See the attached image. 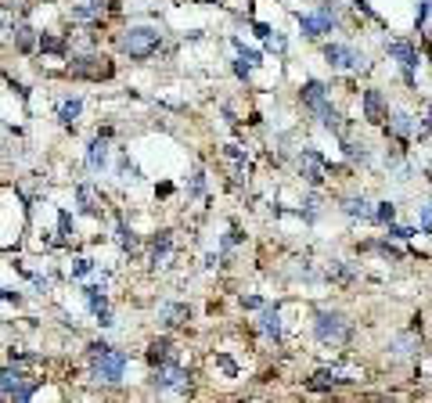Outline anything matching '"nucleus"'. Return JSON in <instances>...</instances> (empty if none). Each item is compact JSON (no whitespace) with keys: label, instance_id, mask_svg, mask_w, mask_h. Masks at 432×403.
<instances>
[{"label":"nucleus","instance_id":"obj_7","mask_svg":"<svg viewBox=\"0 0 432 403\" xmlns=\"http://www.w3.org/2000/svg\"><path fill=\"white\" fill-rule=\"evenodd\" d=\"M324 58H328L332 69H350V72H360L364 69V54L350 43H328L324 47Z\"/></svg>","mask_w":432,"mask_h":403},{"label":"nucleus","instance_id":"obj_27","mask_svg":"<svg viewBox=\"0 0 432 403\" xmlns=\"http://www.w3.org/2000/svg\"><path fill=\"white\" fill-rule=\"evenodd\" d=\"M58 242H62V245H65V242H72V216H69L65 209L58 213Z\"/></svg>","mask_w":432,"mask_h":403},{"label":"nucleus","instance_id":"obj_22","mask_svg":"<svg viewBox=\"0 0 432 403\" xmlns=\"http://www.w3.org/2000/svg\"><path fill=\"white\" fill-rule=\"evenodd\" d=\"M80 115H83V97H65L62 108H58L62 127H76V123H80Z\"/></svg>","mask_w":432,"mask_h":403},{"label":"nucleus","instance_id":"obj_12","mask_svg":"<svg viewBox=\"0 0 432 403\" xmlns=\"http://www.w3.org/2000/svg\"><path fill=\"white\" fill-rule=\"evenodd\" d=\"M108 155H112V148H108V134H97L90 144H87V169L101 173L108 166Z\"/></svg>","mask_w":432,"mask_h":403},{"label":"nucleus","instance_id":"obj_10","mask_svg":"<svg viewBox=\"0 0 432 403\" xmlns=\"http://www.w3.org/2000/svg\"><path fill=\"white\" fill-rule=\"evenodd\" d=\"M324 169H328V162H324L313 148H303V155H299V173H303V181H306L310 188H320V184H324Z\"/></svg>","mask_w":432,"mask_h":403},{"label":"nucleus","instance_id":"obj_35","mask_svg":"<svg viewBox=\"0 0 432 403\" xmlns=\"http://www.w3.org/2000/svg\"><path fill=\"white\" fill-rule=\"evenodd\" d=\"M0 303H22V296L11 292V288H0Z\"/></svg>","mask_w":432,"mask_h":403},{"label":"nucleus","instance_id":"obj_37","mask_svg":"<svg viewBox=\"0 0 432 403\" xmlns=\"http://www.w3.org/2000/svg\"><path fill=\"white\" fill-rule=\"evenodd\" d=\"M428 134H432V108H428V119L418 127V137H428Z\"/></svg>","mask_w":432,"mask_h":403},{"label":"nucleus","instance_id":"obj_32","mask_svg":"<svg viewBox=\"0 0 432 403\" xmlns=\"http://www.w3.org/2000/svg\"><path fill=\"white\" fill-rule=\"evenodd\" d=\"M90 270H94V263H90V259H76V267H72V277L80 281V277H87Z\"/></svg>","mask_w":432,"mask_h":403},{"label":"nucleus","instance_id":"obj_39","mask_svg":"<svg viewBox=\"0 0 432 403\" xmlns=\"http://www.w3.org/2000/svg\"><path fill=\"white\" fill-rule=\"evenodd\" d=\"M259 306H263L259 296H249V299H245V310H259Z\"/></svg>","mask_w":432,"mask_h":403},{"label":"nucleus","instance_id":"obj_16","mask_svg":"<svg viewBox=\"0 0 432 403\" xmlns=\"http://www.w3.org/2000/svg\"><path fill=\"white\" fill-rule=\"evenodd\" d=\"M299 101H303L310 112H317L324 101H328V87H324L320 80H306V83L299 87Z\"/></svg>","mask_w":432,"mask_h":403},{"label":"nucleus","instance_id":"obj_21","mask_svg":"<svg viewBox=\"0 0 432 403\" xmlns=\"http://www.w3.org/2000/svg\"><path fill=\"white\" fill-rule=\"evenodd\" d=\"M170 252H173V235H170V230H158V235L151 238V263L155 267H166Z\"/></svg>","mask_w":432,"mask_h":403},{"label":"nucleus","instance_id":"obj_31","mask_svg":"<svg viewBox=\"0 0 432 403\" xmlns=\"http://www.w3.org/2000/svg\"><path fill=\"white\" fill-rule=\"evenodd\" d=\"M202 191H205V177H202V169H195V177L188 184V195H202Z\"/></svg>","mask_w":432,"mask_h":403},{"label":"nucleus","instance_id":"obj_8","mask_svg":"<svg viewBox=\"0 0 432 403\" xmlns=\"http://www.w3.org/2000/svg\"><path fill=\"white\" fill-rule=\"evenodd\" d=\"M296 18H299V29H303L306 36H313V40L335 29V11H332L328 4H317V15H303V11H299Z\"/></svg>","mask_w":432,"mask_h":403},{"label":"nucleus","instance_id":"obj_36","mask_svg":"<svg viewBox=\"0 0 432 403\" xmlns=\"http://www.w3.org/2000/svg\"><path fill=\"white\" fill-rule=\"evenodd\" d=\"M249 62H245V58H238V62H234V72H238V80H249Z\"/></svg>","mask_w":432,"mask_h":403},{"label":"nucleus","instance_id":"obj_23","mask_svg":"<svg viewBox=\"0 0 432 403\" xmlns=\"http://www.w3.org/2000/svg\"><path fill=\"white\" fill-rule=\"evenodd\" d=\"M389 353H393V357H414V353H418V335H414V331H404L400 338L389 342Z\"/></svg>","mask_w":432,"mask_h":403},{"label":"nucleus","instance_id":"obj_2","mask_svg":"<svg viewBox=\"0 0 432 403\" xmlns=\"http://www.w3.org/2000/svg\"><path fill=\"white\" fill-rule=\"evenodd\" d=\"M43 385V378L29 375L26 364H0V396L4 399H15V403H26L36 396V389Z\"/></svg>","mask_w":432,"mask_h":403},{"label":"nucleus","instance_id":"obj_41","mask_svg":"<svg viewBox=\"0 0 432 403\" xmlns=\"http://www.w3.org/2000/svg\"><path fill=\"white\" fill-rule=\"evenodd\" d=\"M428 184H432V173H428Z\"/></svg>","mask_w":432,"mask_h":403},{"label":"nucleus","instance_id":"obj_6","mask_svg":"<svg viewBox=\"0 0 432 403\" xmlns=\"http://www.w3.org/2000/svg\"><path fill=\"white\" fill-rule=\"evenodd\" d=\"M148 385H151V392H184L188 389V371L177 360L173 364H158V367H151Z\"/></svg>","mask_w":432,"mask_h":403},{"label":"nucleus","instance_id":"obj_14","mask_svg":"<svg viewBox=\"0 0 432 403\" xmlns=\"http://www.w3.org/2000/svg\"><path fill=\"white\" fill-rule=\"evenodd\" d=\"M8 33H11V43H15L18 54H33V50H36V36H40V33H36L29 22H11Z\"/></svg>","mask_w":432,"mask_h":403},{"label":"nucleus","instance_id":"obj_28","mask_svg":"<svg viewBox=\"0 0 432 403\" xmlns=\"http://www.w3.org/2000/svg\"><path fill=\"white\" fill-rule=\"evenodd\" d=\"M342 151H346V155H350L353 162H357V158H360V162H367V158H371L367 144H353V141H342Z\"/></svg>","mask_w":432,"mask_h":403},{"label":"nucleus","instance_id":"obj_13","mask_svg":"<svg viewBox=\"0 0 432 403\" xmlns=\"http://www.w3.org/2000/svg\"><path fill=\"white\" fill-rule=\"evenodd\" d=\"M112 0H83V4H72V22H101Z\"/></svg>","mask_w":432,"mask_h":403},{"label":"nucleus","instance_id":"obj_38","mask_svg":"<svg viewBox=\"0 0 432 403\" xmlns=\"http://www.w3.org/2000/svg\"><path fill=\"white\" fill-rule=\"evenodd\" d=\"M252 29H256V36H259V40H266V36H270V26H263V22H256Z\"/></svg>","mask_w":432,"mask_h":403},{"label":"nucleus","instance_id":"obj_3","mask_svg":"<svg viewBox=\"0 0 432 403\" xmlns=\"http://www.w3.org/2000/svg\"><path fill=\"white\" fill-rule=\"evenodd\" d=\"M65 76L72 80H90V83H101V80H112L116 76V62L108 54H97V50H87V54H69L65 58Z\"/></svg>","mask_w":432,"mask_h":403},{"label":"nucleus","instance_id":"obj_15","mask_svg":"<svg viewBox=\"0 0 432 403\" xmlns=\"http://www.w3.org/2000/svg\"><path fill=\"white\" fill-rule=\"evenodd\" d=\"M144 357H148L151 367H158V364H173V360H177V350H173V342H170V338H151Z\"/></svg>","mask_w":432,"mask_h":403},{"label":"nucleus","instance_id":"obj_25","mask_svg":"<svg viewBox=\"0 0 432 403\" xmlns=\"http://www.w3.org/2000/svg\"><path fill=\"white\" fill-rule=\"evenodd\" d=\"M83 299H87V306L97 313V310H104L108 306V296H104V284H87L83 288Z\"/></svg>","mask_w":432,"mask_h":403},{"label":"nucleus","instance_id":"obj_24","mask_svg":"<svg viewBox=\"0 0 432 403\" xmlns=\"http://www.w3.org/2000/svg\"><path fill=\"white\" fill-rule=\"evenodd\" d=\"M342 213H346V216H353V220H371V213H374V209H371V202H367V198H346V202H342Z\"/></svg>","mask_w":432,"mask_h":403},{"label":"nucleus","instance_id":"obj_40","mask_svg":"<svg viewBox=\"0 0 432 403\" xmlns=\"http://www.w3.org/2000/svg\"><path fill=\"white\" fill-rule=\"evenodd\" d=\"M357 8H360V11H364V15H371V18H374V8H371V4H367V0H357Z\"/></svg>","mask_w":432,"mask_h":403},{"label":"nucleus","instance_id":"obj_18","mask_svg":"<svg viewBox=\"0 0 432 403\" xmlns=\"http://www.w3.org/2000/svg\"><path fill=\"white\" fill-rule=\"evenodd\" d=\"M158 321L166 324V328H177V324H188L191 321V310L184 303H162L158 306Z\"/></svg>","mask_w":432,"mask_h":403},{"label":"nucleus","instance_id":"obj_17","mask_svg":"<svg viewBox=\"0 0 432 403\" xmlns=\"http://www.w3.org/2000/svg\"><path fill=\"white\" fill-rule=\"evenodd\" d=\"M386 119H389V123H382L386 134H393V137H400V141H411V137H414V123H411L407 112H393V115H386Z\"/></svg>","mask_w":432,"mask_h":403},{"label":"nucleus","instance_id":"obj_5","mask_svg":"<svg viewBox=\"0 0 432 403\" xmlns=\"http://www.w3.org/2000/svg\"><path fill=\"white\" fill-rule=\"evenodd\" d=\"M313 335L317 342L324 345H335V342H346L350 338V321L335 310H317L313 313Z\"/></svg>","mask_w":432,"mask_h":403},{"label":"nucleus","instance_id":"obj_30","mask_svg":"<svg viewBox=\"0 0 432 403\" xmlns=\"http://www.w3.org/2000/svg\"><path fill=\"white\" fill-rule=\"evenodd\" d=\"M116 235H119V245H123V249H134V245H137V238H134V230H130V227H126L123 220L116 223Z\"/></svg>","mask_w":432,"mask_h":403},{"label":"nucleus","instance_id":"obj_20","mask_svg":"<svg viewBox=\"0 0 432 403\" xmlns=\"http://www.w3.org/2000/svg\"><path fill=\"white\" fill-rule=\"evenodd\" d=\"M259 331H263L266 338L281 342V306H278V303L263 310V317H259Z\"/></svg>","mask_w":432,"mask_h":403},{"label":"nucleus","instance_id":"obj_19","mask_svg":"<svg viewBox=\"0 0 432 403\" xmlns=\"http://www.w3.org/2000/svg\"><path fill=\"white\" fill-rule=\"evenodd\" d=\"M76 202H80V213L83 216H101L104 213V205H101V198H97V191L90 184H80L76 188Z\"/></svg>","mask_w":432,"mask_h":403},{"label":"nucleus","instance_id":"obj_33","mask_svg":"<svg viewBox=\"0 0 432 403\" xmlns=\"http://www.w3.org/2000/svg\"><path fill=\"white\" fill-rule=\"evenodd\" d=\"M332 274H335L339 281H350V277H353V270H350V267H346L342 259H335V267H332Z\"/></svg>","mask_w":432,"mask_h":403},{"label":"nucleus","instance_id":"obj_29","mask_svg":"<svg viewBox=\"0 0 432 403\" xmlns=\"http://www.w3.org/2000/svg\"><path fill=\"white\" fill-rule=\"evenodd\" d=\"M386 235H389V238H396V242H411V238L418 235V230H414V227H396V223H386Z\"/></svg>","mask_w":432,"mask_h":403},{"label":"nucleus","instance_id":"obj_11","mask_svg":"<svg viewBox=\"0 0 432 403\" xmlns=\"http://www.w3.org/2000/svg\"><path fill=\"white\" fill-rule=\"evenodd\" d=\"M364 119L371 123V127H382L386 123V115H389V104H386V97H382V90H364Z\"/></svg>","mask_w":432,"mask_h":403},{"label":"nucleus","instance_id":"obj_4","mask_svg":"<svg viewBox=\"0 0 432 403\" xmlns=\"http://www.w3.org/2000/svg\"><path fill=\"white\" fill-rule=\"evenodd\" d=\"M158 43H162V33L151 29V26H130V29L119 33V50L126 58H134V62H148L158 50Z\"/></svg>","mask_w":432,"mask_h":403},{"label":"nucleus","instance_id":"obj_26","mask_svg":"<svg viewBox=\"0 0 432 403\" xmlns=\"http://www.w3.org/2000/svg\"><path fill=\"white\" fill-rule=\"evenodd\" d=\"M371 220H378V223H393V220H396V205H393V202H378V209L371 213Z\"/></svg>","mask_w":432,"mask_h":403},{"label":"nucleus","instance_id":"obj_34","mask_svg":"<svg viewBox=\"0 0 432 403\" xmlns=\"http://www.w3.org/2000/svg\"><path fill=\"white\" fill-rule=\"evenodd\" d=\"M421 230L432 235V205H421Z\"/></svg>","mask_w":432,"mask_h":403},{"label":"nucleus","instance_id":"obj_9","mask_svg":"<svg viewBox=\"0 0 432 403\" xmlns=\"http://www.w3.org/2000/svg\"><path fill=\"white\" fill-rule=\"evenodd\" d=\"M386 54L389 58H396V62L404 65V80H407V87H414V69H418V50L407 43V40H389L386 43Z\"/></svg>","mask_w":432,"mask_h":403},{"label":"nucleus","instance_id":"obj_1","mask_svg":"<svg viewBox=\"0 0 432 403\" xmlns=\"http://www.w3.org/2000/svg\"><path fill=\"white\" fill-rule=\"evenodd\" d=\"M87 360H90V378L101 382V385H119L126 378V367H130V353L108 345L104 338L87 345Z\"/></svg>","mask_w":432,"mask_h":403}]
</instances>
